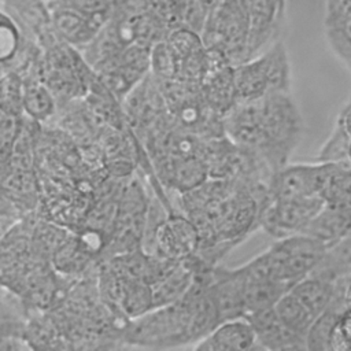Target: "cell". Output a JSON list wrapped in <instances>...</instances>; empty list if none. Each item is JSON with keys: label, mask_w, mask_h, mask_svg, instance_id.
Masks as SVG:
<instances>
[{"label": "cell", "mask_w": 351, "mask_h": 351, "mask_svg": "<svg viewBox=\"0 0 351 351\" xmlns=\"http://www.w3.org/2000/svg\"><path fill=\"white\" fill-rule=\"evenodd\" d=\"M261 118L265 137L261 154L278 170L300 140L302 117L288 92H271L261 99Z\"/></svg>", "instance_id": "1"}, {"label": "cell", "mask_w": 351, "mask_h": 351, "mask_svg": "<svg viewBox=\"0 0 351 351\" xmlns=\"http://www.w3.org/2000/svg\"><path fill=\"white\" fill-rule=\"evenodd\" d=\"M289 84L291 69L281 41L273 43L265 52L234 66L237 100H258L271 92H288Z\"/></svg>", "instance_id": "2"}, {"label": "cell", "mask_w": 351, "mask_h": 351, "mask_svg": "<svg viewBox=\"0 0 351 351\" xmlns=\"http://www.w3.org/2000/svg\"><path fill=\"white\" fill-rule=\"evenodd\" d=\"M252 0H221L207 15L200 33L206 48L222 51L233 66L245 62Z\"/></svg>", "instance_id": "3"}, {"label": "cell", "mask_w": 351, "mask_h": 351, "mask_svg": "<svg viewBox=\"0 0 351 351\" xmlns=\"http://www.w3.org/2000/svg\"><path fill=\"white\" fill-rule=\"evenodd\" d=\"M325 251L326 247L319 240L304 233H296L277 239L263 251V255L271 277L293 287L314 270Z\"/></svg>", "instance_id": "4"}, {"label": "cell", "mask_w": 351, "mask_h": 351, "mask_svg": "<svg viewBox=\"0 0 351 351\" xmlns=\"http://www.w3.org/2000/svg\"><path fill=\"white\" fill-rule=\"evenodd\" d=\"M321 196L298 199H271L261 210L258 219L263 229L276 239L302 233L310 221L322 210Z\"/></svg>", "instance_id": "5"}, {"label": "cell", "mask_w": 351, "mask_h": 351, "mask_svg": "<svg viewBox=\"0 0 351 351\" xmlns=\"http://www.w3.org/2000/svg\"><path fill=\"white\" fill-rule=\"evenodd\" d=\"M326 173V162L318 165H284L274 171L270 192L276 199L319 196Z\"/></svg>", "instance_id": "6"}, {"label": "cell", "mask_w": 351, "mask_h": 351, "mask_svg": "<svg viewBox=\"0 0 351 351\" xmlns=\"http://www.w3.org/2000/svg\"><path fill=\"white\" fill-rule=\"evenodd\" d=\"M206 289L219 322L244 315L245 276L240 267L215 269Z\"/></svg>", "instance_id": "7"}, {"label": "cell", "mask_w": 351, "mask_h": 351, "mask_svg": "<svg viewBox=\"0 0 351 351\" xmlns=\"http://www.w3.org/2000/svg\"><path fill=\"white\" fill-rule=\"evenodd\" d=\"M154 240L158 251L167 261L181 262L199 245L197 226L182 217H169L155 228Z\"/></svg>", "instance_id": "8"}, {"label": "cell", "mask_w": 351, "mask_h": 351, "mask_svg": "<svg viewBox=\"0 0 351 351\" xmlns=\"http://www.w3.org/2000/svg\"><path fill=\"white\" fill-rule=\"evenodd\" d=\"M245 317L256 335L258 347L266 350L307 348L306 337L291 330L277 315L274 307L248 313Z\"/></svg>", "instance_id": "9"}, {"label": "cell", "mask_w": 351, "mask_h": 351, "mask_svg": "<svg viewBox=\"0 0 351 351\" xmlns=\"http://www.w3.org/2000/svg\"><path fill=\"white\" fill-rule=\"evenodd\" d=\"M202 351L251 350L259 348L255 330L245 317H237L219 322L195 346Z\"/></svg>", "instance_id": "10"}, {"label": "cell", "mask_w": 351, "mask_h": 351, "mask_svg": "<svg viewBox=\"0 0 351 351\" xmlns=\"http://www.w3.org/2000/svg\"><path fill=\"white\" fill-rule=\"evenodd\" d=\"M48 7V5H47ZM56 36L77 49L89 45L103 29L96 21L66 7H48Z\"/></svg>", "instance_id": "11"}, {"label": "cell", "mask_w": 351, "mask_h": 351, "mask_svg": "<svg viewBox=\"0 0 351 351\" xmlns=\"http://www.w3.org/2000/svg\"><path fill=\"white\" fill-rule=\"evenodd\" d=\"M284 10L276 0H252L250 8V32L247 43V59L259 55V51L271 41L278 23L284 18Z\"/></svg>", "instance_id": "12"}, {"label": "cell", "mask_w": 351, "mask_h": 351, "mask_svg": "<svg viewBox=\"0 0 351 351\" xmlns=\"http://www.w3.org/2000/svg\"><path fill=\"white\" fill-rule=\"evenodd\" d=\"M302 233L319 240L329 248L351 233V211L325 204Z\"/></svg>", "instance_id": "13"}, {"label": "cell", "mask_w": 351, "mask_h": 351, "mask_svg": "<svg viewBox=\"0 0 351 351\" xmlns=\"http://www.w3.org/2000/svg\"><path fill=\"white\" fill-rule=\"evenodd\" d=\"M319 196L325 204L351 211V165L348 160L326 162Z\"/></svg>", "instance_id": "14"}, {"label": "cell", "mask_w": 351, "mask_h": 351, "mask_svg": "<svg viewBox=\"0 0 351 351\" xmlns=\"http://www.w3.org/2000/svg\"><path fill=\"white\" fill-rule=\"evenodd\" d=\"M195 274L189 265L180 262L152 285L154 308L171 304L186 295L193 285Z\"/></svg>", "instance_id": "15"}, {"label": "cell", "mask_w": 351, "mask_h": 351, "mask_svg": "<svg viewBox=\"0 0 351 351\" xmlns=\"http://www.w3.org/2000/svg\"><path fill=\"white\" fill-rule=\"evenodd\" d=\"M291 292L315 315L322 314L333 302L336 293V284L321 278L314 274H308L299 280Z\"/></svg>", "instance_id": "16"}, {"label": "cell", "mask_w": 351, "mask_h": 351, "mask_svg": "<svg viewBox=\"0 0 351 351\" xmlns=\"http://www.w3.org/2000/svg\"><path fill=\"white\" fill-rule=\"evenodd\" d=\"M310 274L332 282L351 274V233L326 248L322 259Z\"/></svg>", "instance_id": "17"}, {"label": "cell", "mask_w": 351, "mask_h": 351, "mask_svg": "<svg viewBox=\"0 0 351 351\" xmlns=\"http://www.w3.org/2000/svg\"><path fill=\"white\" fill-rule=\"evenodd\" d=\"M292 287L277 280H245L244 315L252 311L274 307L278 299Z\"/></svg>", "instance_id": "18"}, {"label": "cell", "mask_w": 351, "mask_h": 351, "mask_svg": "<svg viewBox=\"0 0 351 351\" xmlns=\"http://www.w3.org/2000/svg\"><path fill=\"white\" fill-rule=\"evenodd\" d=\"M274 310L280 319L295 333L306 337L310 326L317 318L292 292L291 289L282 295L274 304Z\"/></svg>", "instance_id": "19"}, {"label": "cell", "mask_w": 351, "mask_h": 351, "mask_svg": "<svg viewBox=\"0 0 351 351\" xmlns=\"http://www.w3.org/2000/svg\"><path fill=\"white\" fill-rule=\"evenodd\" d=\"M55 108V95L40 78L25 81L23 110L34 119L48 118Z\"/></svg>", "instance_id": "20"}, {"label": "cell", "mask_w": 351, "mask_h": 351, "mask_svg": "<svg viewBox=\"0 0 351 351\" xmlns=\"http://www.w3.org/2000/svg\"><path fill=\"white\" fill-rule=\"evenodd\" d=\"M341 311L329 306L322 314H319L306 335L307 350L314 351H330V337L333 329L340 319Z\"/></svg>", "instance_id": "21"}, {"label": "cell", "mask_w": 351, "mask_h": 351, "mask_svg": "<svg viewBox=\"0 0 351 351\" xmlns=\"http://www.w3.org/2000/svg\"><path fill=\"white\" fill-rule=\"evenodd\" d=\"M149 70L151 75L158 81H170L177 78L178 60L166 38L151 47Z\"/></svg>", "instance_id": "22"}, {"label": "cell", "mask_w": 351, "mask_h": 351, "mask_svg": "<svg viewBox=\"0 0 351 351\" xmlns=\"http://www.w3.org/2000/svg\"><path fill=\"white\" fill-rule=\"evenodd\" d=\"M21 29L12 15H8L5 10H1V27H0V51L1 62L5 64L16 56L21 48Z\"/></svg>", "instance_id": "23"}, {"label": "cell", "mask_w": 351, "mask_h": 351, "mask_svg": "<svg viewBox=\"0 0 351 351\" xmlns=\"http://www.w3.org/2000/svg\"><path fill=\"white\" fill-rule=\"evenodd\" d=\"M351 137L347 134L341 123L337 121V125L330 136V138L326 141V144L322 147L319 154L321 162H344L348 160V147H350Z\"/></svg>", "instance_id": "24"}, {"label": "cell", "mask_w": 351, "mask_h": 351, "mask_svg": "<svg viewBox=\"0 0 351 351\" xmlns=\"http://www.w3.org/2000/svg\"><path fill=\"white\" fill-rule=\"evenodd\" d=\"M18 133V125H16V114L11 111L1 110V152L3 158L7 154V147L15 141Z\"/></svg>", "instance_id": "25"}, {"label": "cell", "mask_w": 351, "mask_h": 351, "mask_svg": "<svg viewBox=\"0 0 351 351\" xmlns=\"http://www.w3.org/2000/svg\"><path fill=\"white\" fill-rule=\"evenodd\" d=\"M339 325H340V329L351 348V306L347 307L341 315H340V319H339Z\"/></svg>", "instance_id": "26"}, {"label": "cell", "mask_w": 351, "mask_h": 351, "mask_svg": "<svg viewBox=\"0 0 351 351\" xmlns=\"http://www.w3.org/2000/svg\"><path fill=\"white\" fill-rule=\"evenodd\" d=\"M339 122L341 123V126L344 128V130L347 132V134L351 137V106L347 107V108L343 111L341 117L339 118Z\"/></svg>", "instance_id": "27"}, {"label": "cell", "mask_w": 351, "mask_h": 351, "mask_svg": "<svg viewBox=\"0 0 351 351\" xmlns=\"http://www.w3.org/2000/svg\"><path fill=\"white\" fill-rule=\"evenodd\" d=\"M344 299H346L347 307H350L351 306V278L347 281L346 291H344Z\"/></svg>", "instance_id": "28"}, {"label": "cell", "mask_w": 351, "mask_h": 351, "mask_svg": "<svg viewBox=\"0 0 351 351\" xmlns=\"http://www.w3.org/2000/svg\"><path fill=\"white\" fill-rule=\"evenodd\" d=\"M278 4H280V7L285 11V3H287V0H276Z\"/></svg>", "instance_id": "29"}, {"label": "cell", "mask_w": 351, "mask_h": 351, "mask_svg": "<svg viewBox=\"0 0 351 351\" xmlns=\"http://www.w3.org/2000/svg\"><path fill=\"white\" fill-rule=\"evenodd\" d=\"M348 162L351 165V140H350V147H348Z\"/></svg>", "instance_id": "30"}, {"label": "cell", "mask_w": 351, "mask_h": 351, "mask_svg": "<svg viewBox=\"0 0 351 351\" xmlns=\"http://www.w3.org/2000/svg\"><path fill=\"white\" fill-rule=\"evenodd\" d=\"M43 1H45V3H48V1H51V0H43Z\"/></svg>", "instance_id": "31"}]
</instances>
